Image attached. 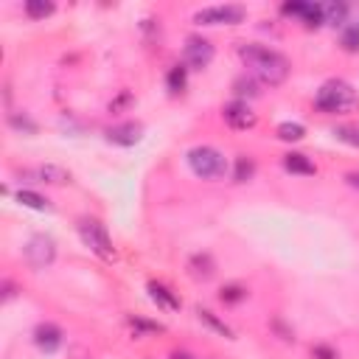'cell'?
Returning a JSON list of instances; mask_svg holds the SVG:
<instances>
[{"instance_id":"6da1fadb","label":"cell","mask_w":359,"mask_h":359,"mask_svg":"<svg viewBox=\"0 0 359 359\" xmlns=\"http://www.w3.org/2000/svg\"><path fill=\"white\" fill-rule=\"evenodd\" d=\"M239 56L256 74V79H261L270 87H278L290 79V59L278 51H272V48H267V45H256V43L241 45Z\"/></svg>"},{"instance_id":"7a4b0ae2","label":"cell","mask_w":359,"mask_h":359,"mask_svg":"<svg viewBox=\"0 0 359 359\" xmlns=\"http://www.w3.org/2000/svg\"><path fill=\"white\" fill-rule=\"evenodd\" d=\"M356 101H359V96H356V90L348 82L331 79V82H326V85L317 90L314 107H317L320 113H329L331 116V113H348V110H353Z\"/></svg>"},{"instance_id":"3957f363","label":"cell","mask_w":359,"mask_h":359,"mask_svg":"<svg viewBox=\"0 0 359 359\" xmlns=\"http://www.w3.org/2000/svg\"><path fill=\"white\" fill-rule=\"evenodd\" d=\"M188 166L202 180H222L228 174V160L213 146H194L188 152Z\"/></svg>"},{"instance_id":"277c9868","label":"cell","mask_w":359,"mask_h":359,"mask_svg":"<svg viewBox=\"0 0 359 359\" xmlns=\"http://www.w3.org/2000/svg\"><path fill=\"white\" fill-rule=\"evenodd\" d=\"M76 228H79L82 241L93 250L98 259H104V261H113V259H116V247H113V241H110V233H107V228H104L98 219L82 217Z\"/></svg>"},{"instance_id":"5b68a950","label":"cell","mask_w":359,"mask_h":359,"mask_svg":"<svg viewBox=\"0 0 359 359\" xmlns=\"http://www.w3.org/2000/svg\"><path fill=\"white\" fill-rule=\"evenodd\" d=\"M56 259V241L45 233H37V236H31L28 244H25V261L31 270H45L51 267Z\"/></svg>"},{"instance_id":"8992f818","label":"cell","mask_w":359,"mask_h":359,"mask_svg":"<svg viewBox=\"0 0 359 359\" xmlns=\"http://www.w3.org/2000/svg\"><path fill=\"white\" fill-rule=\"evenodd\" d=\"M247 17V9L239 6V3H225V6H208V9H199L194 14V23L199 25H236Z\"/></svg>"},{"instance_id":"52a82bcc","label":"cell","mask_w":359,"mask_h":359,"mask_svg":"<svg viewBox=\"0 0 359 359\" xmlns=\"http://www.w3.org/2000/svg\"><path fill=\"white\" fill-rule=\"evenodd\" d=\"M281 12L290 14V17H301L306 28H320L323 23H326V14H323L320 3H303V0H295V3H283Z\"/></svg>"},{"instance_id":"ba28073f","label":"cell","mask_w":359,"mask_h":359,"mask_svg":"<svg viewBox=\"0 0 359 359\" xmlns=\"http://www.w3.org/2000/svg\"><path fill=\"white\" fill-rule=\"evenodd\" d=\"M213 59V45L205 37H188L186 40V65L191 70H205Z\"/></svg>"},{"instance_id":"9c48e42d","label":"cell","mask_w":359,"mask_h":359,"mask_svg":"<svg viewBox=\"0 0 359 359\" xmlns=\"http://www.w3.org/2000/svg\"><path fill=\"white\" fill-rule=\"evenodd\" d=\"M222 113H225V121H228L233 129H253V127L259 124L256 113L250 110L247 101H230V104H225Z\"/></svg>"},{"instance_id":"30bf717a","label":"cell","mask_w":359,"mask_h":359,"mask_svg":"<svg viewBox=\"0 0 359 359\" xmlns=\"http://www.w3.org/2000/svg\"><path fill=\"white\" fill-rule=\"evenodd\" d=\"M143 138V127L135 121H124L107 129V140L116 143V146H135V143Z\"/></svg>"},{"instance_id":"8fae6325","label":"cell","mask_w":359,"mask_h":359,"mask_svg":"<svg viewBox=\"0 0 359 359\" xmlns=\"http://www.w3.org/2000/svg\"><path fill=\"white\" fill-rule=\"evenodd\" d=\"M25 177H31L34 183H48V186H65L70 183V171L62 166H37V168H25Z\"/></svg>"},{"instance_id":"7c38bea8","label":"cell","mask_w":359,"mask_h":359,"mask_svg":"<svg viewBox=\"0 0 359 359\" xmlns=\"http://www.w3.org/2000/svg\"><path fill=\"white\" fill-rule=\"evenodd\" d=\"M34 342H37L40 351L54 353L62 345V329L56 326V323H40V326L34 329Z\"/></svg>"},{"instance_id":"4fadbf2b","label":"cell","mask_w":359,"mask_h":359,"mask_svg":"<svg viewBox=\"0 0 359 359\" xmlns=\"http://www.w3.org/2000/svg\"><path fill=\"white\" fill-rule=\"evenodd\" d=\"M188 275L194 281H210L217 275V261H213L208 253H194L188 261Z\"/></svg>"},{"instance_id":"5bb4252c","label":"cell","mask_w":359,"mask_h":359,"mask_svg":"<svg viewBox=\"0 0 359 359\" xmlns=\"http://www.w3.org/2000/svg\"><path fill=\"white\" fill-rule=\"evenodd\" d=\"M149 295H152V301L157 303V306H163V309H171V312H177L180 309V298L168 290L166 283H160V281H149Z\"/></svg>"},{"instance_id":"9a60e30c","label":"cell","mask_w":359,"mask_h":359,"mask_svg":"<svg viewBox=\"0 0 359 359\" xmlns=\"http://www.w3.org/2000/svg\"><path fill=\"white\" fill-rule=\"evenodd\" d=\"M283 168L292 171V174H303V177H314V174H317V166H314L306 155H301V152L283 155Z\"/></svg>"},{"instance_id":"2e32d148","label":"cell","mask_w":359,"mask_h":359,"mask_svg":"<svg viewBox=\"0 0 359 359\" xmlns=\"http://www.w3.org/2000/svg\"><path fill=\"white\" fill-rule=\"evenodd\" d=\"M166 85H168V93H183L186 85H188V65H174L166 76Z\"/></svg>"},{"instance_id":"e0dca14e","label":"cell","mask_w":359,"mask_h":359,"mask_svg":"<svg viewBox=\"0 0 359 359\" xmlns=\"http://www.w3.org/2000/svg\"><path fill=\"white\" fill-rule=\"evenodd\" d=\"M197 317H199V320L205 323V326H208V329H213V331H219L222 337H233V329L228 326V323H225V320H219V317H217V314H213L210 309H202V306H199V309H197Z\"/></svg>"},{"instance_id":"ac0fdd59","label":"cell","mask_w":359,"mask_h":359,"mask_svg":"<svg viewBox=\"0 0 359 359\" xmlns=\"http://www.w3.org/2000/svg\"><path fill=\"white\" fill-rule=\"evenodd\" d=\"M253 174H256V160L253 157H247V155L236 157V171H233L236 183H247V180H253Z\"/></svg>"},{"instance_id":"d6986e66","label":"cell","mask_w":359,"mask_h":359,"mask_svg":"<svg viewBox=\"0 0 359 359\" xmlns=\"http://www.w3.org/2000/svg\"><path fill=\"white\" fill-rule=\"evenodd\" d=\"M233 90H236V96H239V101H244V98H256V96H261V90H259V85H256V79H250V76H239V79L233 82Z\"/></svg>"},{"instance_id":"ffe728a7","label":"cell","mask_w":359,"mask_h":359,"mask_svg":"<svg viewBox=\"0 0 359 359\" xmlns=\"http://www.w3.org/2000/svg\"><path fill=\"white\" fill-rule=\"evenodd\" d=\"M25 14L31 20H43V17L54 14V3L51 0H25Z\"/></svg>"},{"instance_id":"44dd1931","label":"cell","mask_w":359,"mask_h":359,"mask_svg":"<svg viewBox=\"0 0 359 359\" xmlns=\"http://www.w3.org/2000/svg\"><path fill=\"white\" fill-rule=\"evenodd\" d=\"M340 45H342L348 54H356V51H359V23H348V25L342 28Z\"/></svg>"},{"instance_id":"7402d4cb","label":"cell","mask_w":359,"mask_h":359,"mask_svg":"<svg viewBox=\"0 0 359 359\" xmlns=\"http://www.w3.org/2000/svg\"><path fill=\"white\" fill-rule=\"evenodd\" d=\"M323 14H326V23L342 25L345 17H348V6L345 3H329V6H323Z\"/></svg>"},{"instance_id":"603a6c76","label":"cell","mask_w":359,"mask_h":359,"mask_svg":"<svg viewBox=\"0 0 359 359\" xmlns=\"http://www.w3.org/2000/svg\"><path fill=\"white\" fill-rule=\"evenodd\" d=\"M17 202L25 205V208H34V210H45L48 208V199L34 194V191H17Z\"/></svg>"},{"instance_id":"cb8c5ba5","label":"cell","mask_w":359,"mask_h":359,"mask_svg":"<svg viewBox=\"0 0 359 359\" xmlns=\"http://www.w3.org/2000/svg\"><path fill=\"white\" fill-rule=\"evenodd\" d=\"M244 298H247V290H244V286H239V283H228V286H222V292H219L222 303H239Z\"/></svg>"},{"instance_id":"d4e9b609","label":"cell","mask_w":359,"mask_h":359,"mask_svg":"<svg viewBox=\"0 0 359 359\" xmlns=\"http://www.w3.org/2000/svg\"><path fill=\"white\" fill-rule=\"evenodd\" d=\"M334 138L348 143V146H359V127H348V124L334 127Z\"/></svg>"},{"instance_id":"484cf974","label":"cell","mask_w":359,"mask_h":359,"mask_svg":"<svg viewBox=\"0 0 359 359\" xmlns=\"http://www.w3.org/2000/svg\"><path fill=\"white\" fill-rule=\"evenodd\" d=\"M306 135V129L301 127V124H292V121H283L281 127H278V138L281 140H301Z\"/></svg>"},{"instance_id":"4316f807","label":"cell","mask_w":359,"mask_h":359,"mask_svg":"<svg viewBox=\"0 0 359 359\" xmlns=\"http://www.w3.org/2000/svg\"><path fill=\"white\" fill-rule=\"evenodd\" d=\"M129 326H132L135 331H140V334H157V331H163V326H160V323L143 320V317H129Z\"/></svg>"},{"instance_id":"83f0119b","label":"cell","mask_w":359,"mask_h":359,"mask_svg":"<svg viewBox=\"0 0 359 359\" xmlns=\"http://www.w3.org/2000/svg\"><path fill=\"white\" fill-rule=\"evenodd\" d=\"M9 124H12L14 129H20V132H31V135L37 132V124H34L31 118H25V116H17V113L9 116Z\"/></svg>"},{"instance_id":"f1b7e54d","label":"cell","mask_w":359,"mask_h":359,"mask_svg":"<svg viewBox=\"0 0 359 359\" xmlns=\"http://www.w3.org/2000/svg\"><path fill=\"white\" fill-rule=\"evenodd\" d=\"M312 356L314 359H337V351L331 345H314L312 348Z\"/></svg>"},{"instance_id":"f546056e","label":"cell","mask_w":359,"mask_h":359,"mask_svg":"<svg viewBox=\"0 0 359 359\" xmlns=\"http://www.w3.org/2000/svg\"><path fill=\"white\" fill-rule=\"evenodd\" d=\"M345 183L359 191V171H348V174H345Z\"/></svg>"},{"instance_id":"4dcf8cb0","label":"cell","mask_w":359,"mask_h":359,"mask_svg":"<svg viewBox=\"0 0 359 359\" xmlns=\"http://www.w3.org/2000/svg\"><path fill=\"white\" fill-rule=\"evenodd\" d=\"M168 359H197V356H194V353H188V351H174Z\"/></svg>"}]
</instances>
